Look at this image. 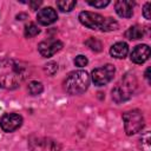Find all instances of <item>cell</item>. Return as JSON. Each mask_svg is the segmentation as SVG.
<instances>
[{"instance_id": "6", "label": "cell", "mask_w": 151, "mask_h": 151, "mask_svg": "<svg viewBox=\"0 0 151 151\" xmlns=\"http://www.w3.org/2000/svg\"><path fill=\"white\" fill-rule=\"evenodd\" d=\"M28 149L31 151H60V144L47 137L32 136L28 139Z\"/></svg>"}, {"instance_id": "10", "label": "cell", "mask_w": 151, "mask_h": 151, "mask_svg": "<svg viewBox=\"0 0 151 151\" xmlns=\"http://www.w3.org/2000/svg\"><path fill=\"white\" fill-rule=\"evenodd\" d=\"M58 19V14L55 12V9H53L52 7H45L39 9L38 14H37V20L40 25L47 26L51 25L53 22H55Z\"/></svg>"}, {"instance_id": "17", "label": "cell", "mask_w": 151, "mask_h": 151, "mask_svg": "<svg viewBox=\"0 0 151 151\" xmlns=\"http://www.w3.org/2000/svg\"><path fill=\"white\" fill-rule=\"evenodd\" d=\"M85 45L90 48V50H92V51H94V52H100L101 51V42L98 40V39H96V38H93V37H91V38H88L86 41H85Z\"/></svg>"}, {"instance_id": "22", "label": "cell", "mask_w": 151, "mask_h": 151, "mask_svg": "<svg viewBox=\"0 0 151 151\" xmlns=\"http://www.w3.org/2000/svg\"><path fill=\"white\" fill-rule=\"evenodd\" d=\"M150 7H151V4H150V2H146V4L144 5V7H143V15H144V18H145L146 20H150V18H151Z\"/></svg>"}, {"instance_id": "2", "label": "cell", "mask_w": 151, "mask_h": 151, "mask_svg": "<svg viewBox=\"0 0 151 151\" xmlns=\"http://www.w3.org/2000/svg\"><path fill=\"white\" fill-rule=\"evenodd\" d=\"M79 21L81 25L90 29H98L101 32H110L118 28V22L112 18H105L99 13L84 11L79 14Z\"/></svg>"}, {"instance_id": "15", "label": "cell", "mask_w": 151, "mask_h": 151, "mask_svg": "<svg viewBox=\"0 0 151 151\" xmlns=\"http://www.w3.org/2000/svg\"><path fill=\"white\" fill-rule=\"evenodd\" d=\"M27 90H28V93H29L31 96H38V94H40V93L44 91V86H42V84H41L40 81L33 80V81H31V83L28 84Z\"/></svg>"}, {"instance_id": "24", "label": "cell", "mask_w": 151, "mask_h": 151, "mask_svg": "<svg viewBox=\"0 0 151 151\" xmlns=\"http://www.w3.org/2000/svg\"><path fill=\"white\" fill-rule=\"evenodd\" d=\"M149 72H150V68H146V71H145V78L147 79V83H150V76H149Z\"/></svg>"}, {"instance_id": "12", "label": "cell", "mask_w": 151, "mask_h": 151, "mask_svg": "<svg viewBox=\"0 0 151 151\" xmlns=\"http://www.w3.org/2000/svg\"><path fill=\"white\" fill-rule=\"evenodd\" d=\"M134 5H136L134 1H127V0L116 1V4H114L116 13L122 18H131L133 14Z\"/></svg>"}, {"instance_id": "7", "label": "cell", "mask_w": 151, "mask_h": 151, "mask_svg": "<svg viewBox=\"0 0 151 151\" xmlns=\"http://www.w3.org/2000/svg\"><path fill=\"white\" fill-rule=\"evenodd\" d=\"M116 73V68L111 64H106L104 66L97 67L92 71V81L96 86H104L109 84Z\"/></svg>"}, {"instance_id": "21", "label": "cell", "mask_w": 151, "mask_h": 151, "mask_svg": "<svg viewBox=\"0 0 151 151\" xmlns=\"http://www.w3.org/2000/svg\"><path fill=\"white\" fill-rule=\"evenodd\" d=\"M87 63H88V60H87V58L85 57V55H83V54H79V55H77L76 57V59H74V65L77 66V67H84V66H86L87 65Z\"/></svg>"}, {"instance_id": "14", "label": "cell", "mask_w": 151, "mask_h": 151, "mask_svg": "<svg viewBox=\"0 0 151 151\" xmlns=\"http://www.w3.org/2000/svg\"><path fill=\"white\" fill-rule=\"evenodd\" d=\"M145 34V29L138 25L131 26L125 31V38L130 39V40H136V39H140L143 38Z\"/></svg>"}, {"instance_id": "3", "label": "cell", "mask_w": 151, "mask_h": 151, "mask_svg": "<svg viewBox=\"0 0 151 151\" xmlns=\"http://www.w3.org/2000/svg\"><path fill=\"white\" fill-rule=\"evenodd\" d=\"M90 85V76L86 71L77 70L71 72L64 80V90L72 96L84 93Z\"/></svg>"}, {"instance_id": "1", "label": "cell", "mask_w": 151, "mask_h": 151, "mask_svg": "<svg viewBox=\"0 0 151 151\" xmlns=\"http://www.w3.org/2000/svg\"><path fill=\"white\" fill-rule=\"evenodd\" d=\"M29 65L15 59L0 60V87L6 90L18 88L28 77Z\"/></svg>"}, {"instance_id": "18", "label": "cell", "mask_w": 151, "mask_h": 151, "mask_svg": "<svg viewBox=\"0 0 151 151\" xmlns=\"http://www.w3.org/2000/svg\"><path fill=\"white\" fill-rule=\"evenodd\" d=\"M76 1H67V0H61V1H57V7L61 11V12H71L73 9V7L76 6Z\"/></svg>"}, {"instance_id": "16", "label": "cell", "mask_w": 151, "mask_h": 151, "mask_svg": "<svg viewBox=\"0 0 151 151\" xmlns=\"http://www.w3.org/2000/svg\"><path fill=\"white\" fill-rule=\"evenodd\" d=\"M40 33V29L38 28V26L34 24V22H29L25 26V29H24V34L26 38H33L35 35H38Z\"/></svg>"}, {"instance_id": "19", "label": "cell", "mask_w": 151, "mask_h": 151, "mask_svg": "<svg viewBox=\"0 0 151 151\" xmlns=\"http://www.w3.org/2000/svg\"><path fill=\"white\" fill-rule=\"evenodd\" d=\"M140 142H142V150L143 151H150V133L149 132H146L140 138Z\"/></svg>"}, {"instance_id": "23", "label": "cell", "mask_w": 151, "mask_h": 151, "mask_svg": "<svg viewBox=\"0 0 151 151\" xmlns=\"http://www.w3.org/2000/svg\"><path fill=\"white\" fill-rule=\"evenodd\" d=\"M28 5L31 6V8H32V9H34V11H35V9H38V8H39V6L41 5V1H29V2H28Z\"/></svg>"}, {"instance_id": "8", "label": "cell", "mask_w": 151, "mask_h": 151, "mask_svg": "<svg viewBox=\"0 0 151 151\" xmlns=\"http://www.w3.org/2000/svg\"><path fill=\"white\" fill-rule=\"evenodd\" d=\"M22 125V117L18 113H5L0 118V127L5 132H13Z\"/></svg>"}, {"instance_id": "5", "label": "cell", "mask_w": 151, "mask_h": 151, "mask_svg": "<svg viewBox=\"0 0 151 151\" xmlns=\"http://www.w3.org/2000/svg\"><path fill=\"white\" fill-rule=\"evenodd\" d=\"M124 129L127 136L138 133L144 127V117L139 110H130L123 113Z\"/></svg>"}, {"instance_id": "11", "label": "cell", "mask_w": 151, "mask_h": 151, "mask_svg": "<svg viewBox=\"0 0 151 151\" xmlns=\"http://www.w3.org/2000/svg\"><path fill=\"white\" fill-rule=\"evenodd\" d=\"M150 57V47L145 44L137 45L131 52V60L134 64H144Z\"/></svg>"}, {"instance_id": "13", "label": "cell", "mask_w": 151, "mask_h": 151, "mask_svg": "<svg viewBox=\"0 0 151 151\" xmlns=\"http://www.w3.org/2000/svg\"><path fill=\"white\" fill-rule=\"evenodd\" d=\"M129 53V46L124 41H118L113 44L110 48V54L116 59H123Z\"/></svg>"}, {"instance_id": "4", "label": "cell", "mask_w": 151, "mask_h": 151, "mask_svg": "<svg viewBox=\"0 0 151 151\" xmlns=\"http://www.w3.org/2000/svg\"><path fill=\"white\" fill-rule=\"evenodd\" d=\"M137 88V79L136 76L133 73H126L119 84H117L116 87H113L112 90V99L119 104L122 101H126L129 100L134 91Z\"/></svg>"}, {"instance_id": "9", "label": "cell", "mask_w": 151, "mask_h": 151, "mask_svg": "<svg viewBox=\"0 0 151 151\" xmlns=\"http://www.w3.org/2000/svg\"><path fill=\"white\" fill-rule=\"evenodd\" d=\"M63 46L64 44L58 39H47L38 45V51L44 58H50L54 55L57 52H59L63 48Z\"/></svg>"}, {"instance_id": "20", "label": "cell", "mask_w": 151, "mask_h": 151, "mask_svg": "<svg viewBox=\"0 0 151 151\" xmlns=\"http://www.w3.org/2000/svg\"><path fill=\"white\" fill-rule=\"evenodd\" d=\"M87 4H88L90 6L96 7V8H104V7H106V6L110 4V1H109V0H94V1L88 0Z\"/></svg>"}]
</instances>
